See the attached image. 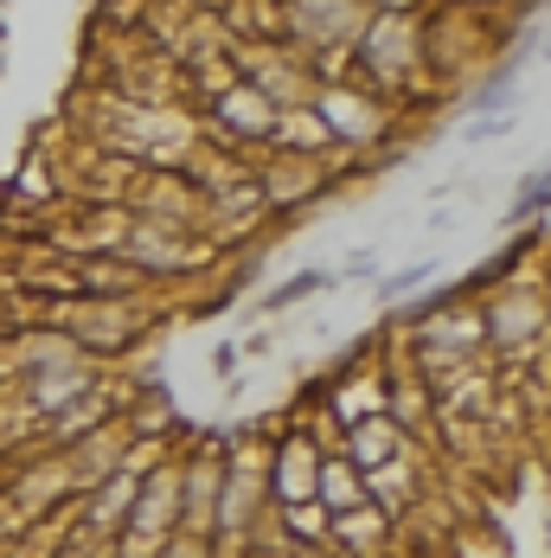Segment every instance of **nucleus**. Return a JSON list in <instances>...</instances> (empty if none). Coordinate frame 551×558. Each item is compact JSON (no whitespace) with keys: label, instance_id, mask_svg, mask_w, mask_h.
Wrapping results in <instances>:
<instances>
[{"label":"nucleus","instance_id":"f257e3e1","mask_svg":"<svg viewBox=\"0 0 551 558\" xmlns=\"http://www.w3.org/2000/svg\"><path fill=\"white\" fill-rule=\"evenodd\" d=\"M161 513H173V482H167V475L142 495V507H135V520H128V526H135V533H161Z\"/></svg>","mask_w":551,"mask_h":558},{"label":"nucleus","instance_id":"f03ea898","mask_svg":"<svg viewBox=\"0 0 551 558\" xmlns=\"http://www.w3.org/2000/svg\"><path fill=\"white\" fill-rule=\"evenodd\" d=\"M333 277H321V270H308V277H295V282H282V289H276L270 302L276 308H289V302H302V295H315V289H328Z\"/></svg>","mask_w":551,"mask_h":558},{"label":"nucleus","instance_id":"7ed1b4c3","mask_svg":"<svg viewBox=\"0 0 551 558\" xmlns=\"http://www.w3.org/2000/svg\"><path fill=\"white\" fill-rule=\"evenodd\" d=\"M424 277H430V264H411V270H397V277H391V295H404V289H417Z\"/></svg>","mask_w":551,"mask_h":558},{"label":"nucleus","instance_id":"20e7f679","mask_svg":"<svg viewBox=\"0 0 551 558\" xmlns=\"http://www.w3.org/2000/svg\"><path fill=\"white\" fill-rule=\"evenodd\" d=\"M180 558H199V553H180Z\"/></svg>","mask_w":551,"mask_h":558}]
</instances>
